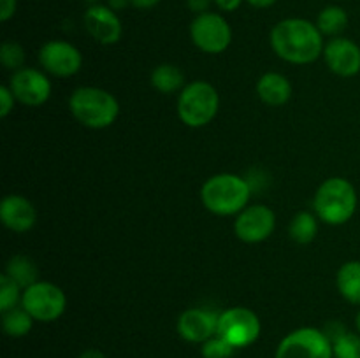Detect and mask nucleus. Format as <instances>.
<instances>
[{"mask_svg":"<svg viewBox=\"0 0 360 358\" xmlns=\"http://www.w3.org/2000/svg\"><path fill=\"white\" fill-rule=\"evenodd\" d=\"M83 23L90 37L102 46H111L122 39L123 25L118 13L108 4H94L84 11Z\"/></svg>","mask_w":360,"mask_h":358,"instance_id":"ddd939ff","label":"nucleus"},{"mask_svg":"<svg viewBox=\"0 0 360 358\" xmlns=\"http://www.w3.org/2000/svg\"><path fill=\"white\" fill-rule=\"evenodd\" d=\"M162 0H130V6L136 7V9L141 11H148V9H153L160 4Z\"/></svg>","mask_w":360,"mask_h":358,"instance_id":"2f4dec72","label":"nucleus"},{"mask_svg":"<svg viewBox=\"0 0 360 358\" xmlns=\"http://www.w3.org/2000/svg\"><path fill=\"white\" fill-rule=\"evenodd\" d=\"M262 323L253 309L245 305H234L218 312L217 336L224 337L236 350H243L259 340Z\"/></svg>","mask_w":360,"mask_h":358,"instance_id":"423d86ee","label":"nucleus"},{"mask_svg":"<svg viewBox=\"0 0 360 358\" xmlns=\"http://www.w3.org/2000/svg\"><path fill=\"white\" fill-rule=\"evenodd\" d=\"M294 93L290 79L281 72H266L257 81V95L269 107H281Z\"/></svg>","mask_w":360,"mask_h":358,"instance_id":"f3484780","label":"nucleus"},{"mask_svg":"<svg viewBox=\"0 0 360 358\" xmlns=\"http://www.w3.org/2000/svg\"><path fill=\"white\" fill-rule=\"evenodd\" d=\"M151 86L164 95L179 93L186 86L185 74L174 63H160L151 70Z\"/></svg>","mask_w":360,"mask_h":358,"instance_id":"6ab92c4d","label":"nucleus"},{"mask_svg":"<svg viewBox=\"0 0 360 358\" xmlns=\"http://www.w3.org/2000/svg\"><path fill=\"white\" fill-rule=\"evenodd\" d=\"M211 4H214L213 0H186V6H188V9L192 11L195 16H197V14L210 13Z\"/></svg>","mask_w":360,"mask_h":358,"instance_id":"c756f323","label":"nucleus"},{"mask_svg":"<svg viewBox=\"0 0 360 358\" xmlns=\"http://www.w3.org/2000/svg\"><path fill=\"white\" fill-rule=\"evenodd\" d=\"M4 272H6L11 279L16 281L23 290L30 286V284L41 281L39 279V267L35 265L34 260L28 258L27 255H14L13 258L7 262Z\"/></svg>","mask_w":360,"mask_h":358,"instance_id":"4be33fe9","label":"nucleus"},{"mask_svg":"<svg viewBox=\"0 0 360 358\" xmlns=\"http://www.w3.org/2000/svg\"><path fill=\"white\" fill-rule=\"evenodd\" d=\"M35 319L21 305L2 312L4 333L9 337H25L34 326Z\"/></svg>","mask_w":360,"mask_h":358,"instance_id":"5701e85b","label":"nucleus"},{"mask_svg":"<svg viewBox=\"0 0 360 358\" xmlns=\"http://www.w3.org/2000/svg\"><path fill=\"white\" fill-rule=\"evenodd\" d=\"M190 39L193 46L207 55H220L231 46L232 28L220 13L197 14L190 23Z\"/></svg>","mask_w":360,"mask_h":358,"instance_id":"1a4fd4ad","label":"nucleus"},{"mask_svg":"<svg viewBox=\"0 0 360 358\" xmlns=\"http://www.w3.org/2000/svg\"><path fill=\"white\" fill-rule=\"evenodd\" d=\"M129 4H130V0H108V6L111 7L112 11H116V13L122 9H125Z\"/></svg>","mask_w":360,"mask_h":358,"instance_id":"72a5a7b5","label":"nucleus"},{"mask_svg":"<svg viewBox=\"0 0 360 358\" xmlns=\"http://www.w3.org/2000/svg\"><path fill=\"white\" fill-rule=\"evenodd\" d=\"M236 347L229 344L224 337L213 336L206 343L200 344V354L202 358H232Z\"/></svg>","mask_w":360,"mask_h":358,"instance_id":"bb28decb","label":"nucleus"},{"mask_svg":"<svg viewBox=\"0 0 360 358\" xmlns=\"http://www.w3.org/2000/svg\"><path fill=\"white\" fill-rule=\"evenodd\" d=\"M274 55L287 63L308 65L323 55V34L316 23L306 18H285L278 21L269 34Z\"/></svg>","mask_w":360,"mask_h":358,"instance_id":"f257e3e1","label":"nucleus"},{"mask_svg":"<svg viewBox=\"0 0 360 358\" xmlns=\"http://www.w3.org/2000/svg\"><path fill=\"white\" fill-rule=\"evenodd\" d=\"M336 286L348 304L360 305V260H348L338 269Z\"/></svg>","mask_w":360,"mask_h":358,"instance_id":"a211bd4d","label":"nucleus"},{"mask_svg":"<svg viewBox=\"0 0 360 358\" xmlns=\"http://www.w3.org/2000/svg\"><path fill=\"white\" fill-rule=\"evenodd\" d=\"M220 109V95L217 88L207 81H192L186 83L178 93L176 112L183 125L190 128L207 126L218 114Z\"/></svg>","mask_w":360,"mask_h":358,"instance_id":"39448f33","label":"nucleus"},{"mask_svg":"<svg viewBox=\"0 0 360 358\" xmlns=\"http://www.w3.org/2000/svg\"><path fill=\"white\" fill-rule=\"evenodd\" d=\"M334 358H360V333L345 332L333 340Z\"/></svg>","mask_w":360,"mask_h":358,"instance_id":"a878e982","label":"nucleus"},{"mask_svg":"<svg viewBox=\"0 0 360 358\" xmlns=\"http://www.w3.org/2000/svg\"><path fill=\"white\" fill-rule=\"evenodd\" d=\"M14 104H16V97L11 91L9 84L0 88V118H7L13 112Z\"/></svg>","mask_w":360,"mask_h":358,"instance_id":"cd10ccee","label":"nucleus"},{"mask_svg":"<svg viewBox=\"0 0 360 358\" xmlns=\"http://www.w3.org/2000/svg\"><path fill=\"white\" fill-rule=\"evenodd\" d=\"M18 0H0V21L7 23L16 14Z\"/></svg>","mask_w":360,"mask_h":358,"instance_id":"c85d7f7f","label":"nucleus"},{"mask_svg":"<svg viewBox=\"0 0 360 358\" xmlns=\"http://www.w3.org/2000/svg\"><path fill=\"white\" fill-rule=\"evenodd\" d=\"M355 326H357V332L360 333V311L357 312V318H355Z\"/></svg>","mask_w":360,"mask_h":358,"instance_id":"c9c22d12","label":"nucleus"},{"mask_svg":"<svg viewBox=\"0 0 360 358\" xmlns=\"http://www.w3.org/2000/svg\"><path fill=\"white\" fill-rule=\"evenodd\" d=\"M359 206L355 186L347 178H329L316 188L313 209L320 221L330 227H340L354 218Z\"/></svg>","mask_w":360,"mask_h":358,"instance_id":"7ed1b4c3","label":"nucleus"},{"mask_svg":"<svg viewBox=\"0 0 360 358\" xmlns=\"http://www.w3.org/2000/svg\"><path fill=\"white\" fill-rule=\"evenodd\" d=\"M70 114L91 130L111 126L120 116V104L111 91L97 86H79L69 98Z\"/></svg>","mask_w":360,"mask_h":358,"instance_id":"20e7f679","label":"nucleus"},{"mask_svg":"<svg viewBox=\"0 0 360 358\" xmlns=\"http://www.w3.org/2000/svg\"><path fill=\"white\" fill-rule=\"evenodd\" d=\"M348 13L341 6H327L316 16V27L322 32L323 37H340L348 27Z\"/></svg>","mask_w":360,"mask_h":358,"instance_id":"aec40b11","label":"nucleus"},{"mask_svg":"<svg viewBox=\"0 0 360 358\" xmlns=\"http://www.w3.org/2000/svg\"><path fill=\"white\" fill-rule=\"evenodd\" d=\"M0 221L7 230L25 234L35 227L37 211L27 197L11 193L4 197L0 202Z\"/></svg>","mask_w":360,"mask_h":358,"instance_id":"dca6fc26","label":"nucleus"},{"mask_svg":"<svg viewBox=\"0 0 360 358\" xmlns=\"http://www.w3.org/2000/svg\"><path fill=\"white\" fill-rule=\"evenodd\" d=\"M319 216L309 211H301L295 214L288 225V235L297 244H309L319 235Z\"/></svg>","mask_w":360,"mask_h":358,"instance_id":"412c9836","label":"nucleus"},{"mask_svg":"<svg viewBox=\"0 0 360 358\" xmlns=\"http://www.w3.org/2000/svg\"><path fill=\"white\" fill-rule=\"evenodd\" d=\"M25 60H27V55H25V49L20 42L16 41H4L2 46H0V62L6 67L7 70H16L23 69Z\"/></svg>","mask_w":360,"mask_h":358,"instance_id":"393cba45","label":"nucleus"},{"mask_svg":"<svg viewBox=\"0 0 360 358\" xmlns=\"http://www.w3.org/2000/svg\"><path fill=\"white\" fill-rule=\"evenodd\" d=\"M21 307L41 323H53L63 316L67 309V295L58 284L37 281L25 288L21 295Z\"/></svg>","mask_w":360,"mask_h":358,"instance_id":"0eeeda50","label":"nucleus"},{"mask_svg":"<svg viewBox=\"0 0 360 358\" xmlns=\"http://www.w3.org/2000/svg\"><path fill=\"white\" fill-rule=\"evenodd\" d=\"M246 2L252 7H255V9H267V7L274 6L278 0H246Z\"/></svg>","mask_w":360,"mask_h":358,"instance_id":"473e14b6","label":"nucleus"},{"mask_svg":"<svg viewBox=\"0 0 360 358\" xmlns=\"http://www.w3.org/2000/svg\"><path fill=\"white\" fill-rule=\"evenodd\" d=\"M218 314L204 307H190L179 314L176 330L183 340L192 344H202L217 336Z\"/></svg>","mask_w":360,"mask_h":358,"instance_id":"2eb2a0df","label":"nucleus"},{"mask_svg":"<svg viewBox=\"0 0 360 358\" xmlns=\"http://www.w3.org/2000/svg\"><path fill=\"white\" fill-rule=\"evenodd\" d=\"M11 91L16 97V102L28 105V107H39L46 104L51 97V81L42 70L34 67H23V69L13 72L9 79Z\"/></svg>","mask_w":360,"mask_h":358,"instance_id":"f8f14e48","label":"nucleus"},{"mask_svg":"<svg viewBox=\"0 0 360 358\" xmlns=\"http://www.w3.org/2000/svg\"><path fill=\"white\" fill-rule=\"evenodd\" d=\"M323 62L333 74L340 77H354L360 72V46L352 39L333 37L323 48Z\"/></svg>","mask_w":360,"mask_h":358,"instance_id":"4468645a","label":"nucleus"},{"mask_svg":"<svg viewBox=\"0 0 360 358\" xmlns=\"http://www.w3.org/2000/svg\"><path fill=\"white\" fill-rule=\"evenodd\" d=\"M276 228V214L264 204H250L234 220V234L246 244L267 241Z\"/></svg>","mask_w":360,"mask_h":358,"instance_id":"9b49d317","label":"nucleus"},{"mask_svg":"<svg viewBox=\"0 0 360 358\" xmlns=\"http://www.w3.org/2000/svg\"><path fill=\"white\" fill-rule=\"evenodd\" d=\"M84 2H88V4H90V6H94V4H97L98 0H84Z\"/></svg>","mask_w":360,"mask_h":358,"instance_id":"e433bc0d","label":"nucleus"},{"mask_svg":"<svg viewBox=\"0 0 360 358\" xmlns=\"http://www.w3.org/2000/svg\"><path fill=\"white\" fill-rule=\"evenodd\" d=\"M79 358H105V354L101 350H86L79 354Z\"/></svg>","mask_w":360,"mask_h":358,"instance_id":"f704fd0d","label":"nucleus"},{"mask_svg":"<svg viewBox=\"0 0 360 358\" xmlns=\"http://www.w3.org/2000/svg\"><path fill=\"white\" fill-rule=\"evenodd\" d=\"M213 2L214 6L220 11H224V13H234V11L239 9V6H241L245 0H213Z\"/></svg>","mask_w":360,"mask_h":358,"instance_id":"7c9ffc66","label":"nucleus"},{"mask_svg":"<svg viewBox=\"0 0 360 358\" xmlns=\"http://www.w3.org/2000/svg\"><path fill=\"white\" fill-rule=\"evenodd\" d=\"M37 60L46 74L56 77H72L83 67V55L79 49L62 39L44 42L39 49Z\"/></svg>","mask_w":360,"mask_h":358,"instance_id":"9d476101","label":"nucleus"},{"mask_svg":"<svg viewBox=\"0 0 360 358\" xmlns=\"http://www.w3.org/2000/svg\"><path fill=\"white\" fill-rule=\"evenodd\" d=\"M21 295H23V288L4 272L0 276V312L11 311L21 305Z\"/></svg>","mask_w":360,"mask_h":358,"instance_id":"b1692460","label":"nucleus"},{"mask_svg":"<svg viewBox=\"0 0 360 358\" xmlns=\"http://www.w3.org/2000/svg\"><path fill=\"white\" fill-rule=\"evenodd\" d=\"M274 358H334L333 343L316 326H301L280 340Z\"/></svg>","mask_w":360,"mask_h":358,"instance_id":"6e6552de","label":"nucleus"},{"mask_svg":"<svg viewBox=\"0 0 360 358\" xmlns=\"http://www.w3.org/2000/svg\"><path fill=\"white\" fill-rule=\"evenodd\" d=\"M253 186L248 179L231 172L211 175L200 188V200L210 213L217 216H238L250 206Z\"/></svg>","mask_w":360,"mask_h":358,"instance_id":"f03ea898","label":"nucleus"}]
</instances>
